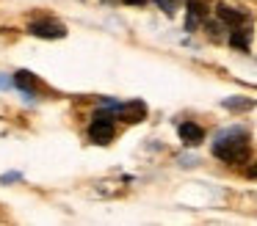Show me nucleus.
<instances>
[{
    "label": "nucleus",
    "instance_id": "f257e3e1",
    "mask_svg": "<svg viewBox=\"0 0 257 226\" xmlns=\"http://www.w3.org/2000/svg\"><path fill=\"white\" fill-rule=\"evenodd\" d=\"M213 154L224 163H243L249 157V135L243 130H227L213 143Z\"/></svg>",
    "mask_w": 257,
    "mask_h": 226
},
{
    "label": "nucleus",
    "instance_id": "1a4fd4ad",
    "mask_svg": "<svg viewBox=\"0 0 257 226\" xmlns=\"http://www.w3.org/2000/svg\"><path fill=\"white\" fill-rule=\"evenodd\" d=\"M251 99H224V108H232V110H246V108H251Z\"/></svg>",
    "mask_w": 257,
    "mask_h": 226
},
{
    "label": "nucleus",
    "instance_id": "7ed1b4c3",
    "mask_svg": "<svg viewBox=\"0 0 257 226\" xmlns=\"http://www.w3.org/2000/svg\"><path fill=\"white\" fill-rule=\"evenodd\" d=\"M89 138L94 143H111L113 138V124H111V116L105 113H97L94 121L89 124Z\"/></svg>",
    "mask_w": 257,
    "mask_h": 226
},
{
    "label": "nucleus",
    "instance_id": "20e7f679",
    "mask_svg": "<svg viewBox=\"0 0 257 226\" xmlns=\"http://www.w3.org/2000/svg\"><path fill=\"white\" fill-rule=\"evenodd\" d=\"M116 116L122 121H127V124H139V121L147 119V105L141 99H130L124 105H116Z\"/></svg>",
    "mask_w": 257,
    "mask_h": 226
},
{
    "label": "nucleus",
    "instance_id": "6e6552de",
    "mask_svg": "<svg viewBox=\"0 0 257 226\" xmlns=\"http://www.w3.org/2000/svg\"><path fill=\"white\" fill-rule=\"evenodd\" d=\"M249 39H251V33L246 31V28H235L232 36H229V44H232L235 50H249Z\"/></svg>",
    "mask_w": 257,
    "mask_h": 226
},
{
    "label": "nucleus",
    "instance_id": "9b49d317",
    "mask_svg": "<svg viewBox=\"0 0 257 226\" xmlns=\"http://www.w3.org/2000/svg\"><path fill=\"white\" fill-rule=\"evenodd\" d=\"M14 179H20V174H6L3 176V182H14Z\"/></svg>",
    "mask_w": 257,
    "mask_h": 226
},
{
    "label": "nucleus",
    "instance_id": "f03ea898",
    "mask_svg": "<svg viewBox=\"0 0 257 226\" xmlns=\"http://www.w3.org/2000/svg\"><path fill=\"white\" fill-rule=\"evenodd\" d=\"M28 33L36 39H64L67 36V28L56 20H39V22H31Z\"/></svg>",
    "mask_w": 257,
    "mask_h": 226
},
{
    "label": "nucleus",
    "instance_id": "423d86ee",
    "mask_svg": "<svg viewBox=\"0 0 257 226\" xmlns=\"http://www.w3.org/2000/svg\"><path fill=\"white\" fill-rule=\"evenodd\" d=\"M216 14H218V20H221L224 25H229V28H240L246 22V14L238 11V9H232V6H218Z\"/></svg>",
    "mask_w": 257,
    "mask_h": 226
},
{
    "label": "nucleus",
    "instance_id": "0eeeda50",
    "mask_svg": "<svg viewBox=\"0 0 257 226\" xmlns=\"http://www.w3.org/2000/svg\"><path fill=\"white\" fill-rule=\"evenodd\" d=\"M14 86H17V88H23V91H28V94H34L39 83H36V77L31 75L28 69H20L17 75H14Z\"/></svg>",
    "mask_w": 257,
    "mask_h": 226
},
{
    "label": "nucleus",
    "instance_id": "39448f33",
    "mask_svg": "<svg viewBox=\"0 0 257 226\" xmlns=\"http://www.w3.org/2000/svg\"><path fill=\"white\" fill-rule=\"evenodd\" d=\"M177 132H180V141H183L185 146H199V143L205 141V130H202L196 121H183Z\"/></svg>",
    "mask_w": 257,
    "mask_h": 226
},
{
    "label": "nucleus",
    "instance_id": "9d476101",
    "mask_svg": "<svg viewBox=\"0 0 257 226\" xmlns=\"http://www.w3.org/2000/svg\"><path fill=\"white\" fill-rule=\"evenodd\" d=\"M246 174H249L251 179H257V163H251V165H249V171H246Z\"/></svg>",
    "mask_w": 257,
    "mask_h": 226
}]
</instances>
